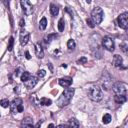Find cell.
<instances>
[{
  "label": "cell",
  "instance_id": "2e32d148",
  "mask_svg": "<svg viewBox=\"0 0 128 128\" xmlns=\"http://www.w3.org/2000/svg\"><path fill=\"white\" fill-rule=\"evenodd\" d=\"M114 99H115V101H116L117 103H120V104H122V103L126 102V100H127V97H126V95H115Z\"/></svg>",
  "mask_w": 128,
  "mask_h": 128
},
{
  "label": "cell",
  "instance_id": "ffe728a7",
  "mask_svg": "<svg viewBox=\"0 0 128 128\" xmlns=\"http://www.w3.org/2000/svg\"><path fill=\"white\" fill-rule=\"evenodd\" d=\"M64 27H65V21H64V18H60L59 21H58V30L61 32L64 30Z\"/></svg>",
  "mask_w": 128,
  "mask_h": 128
},
{
  "label": "cell",
  "instance_id": "5b68a950",
  "mask_svg": "<svg viewBox=\"0 0 128 128\" xmlns=\"http://www.w3.org/2000/svg\"><path fill=\"white\" fill-rule=\"evenodd\" d=\"M22 99L20 98H16L12 101V103L10 104V108H11V112L12 113H20V112H23L24 110V107H23V104H22Z\"/></svg>",
  "mask_w": 128,
  "mask_h": 128
},
{
  "label": "cell",
  "instance_id": "4316f807",
  "mask_svg": "<svg viewBox=\"0 0 128 128\" xmlns=\"http://www.w3.org/2000/svg\"><path fill=\"white\" fill-rule=\"evenodd\" d=\"M13 44H14V38H13V37H10V39H9V44H8V50H9V51H12Z\"/></svg>",
  "mask_w": 128,
  "mask_h": 128
},
{
  "label": "cell",
  "instance_id": "74e56055",
  "mask_svg": "<svg viewBox=\"0 0 128 128\" xmlns=\"http://www.w3.org/2000/svg\"><path fill=\"white\" fill-rule=\"evenodd\" d=\"M42 1H44V0H42Z\"/></svg>",
  "mask_w": 128,
  "mask_h": 128
},
{
  "label": "cell",
  "instance_id": "9a60e30c",
  "mask_svg": "<svg viewBox=\"0 0 128 128\" xmlns=\"http://www.w3.org/2000/svg\"><path fill=\"white\" fill-rule=\"evenodd\" d=\"M50 13L52 16H57L59 13V8L58 6H56L55 4H51L50 5Z\"/></svg>",
  "mask_w": 128,
  "mask_h": 128
},
{
  "label": "cell",
  "instance_id": "836d02e7",
  "mask_svg": "<svg viewBox=\"0 0 128 128\" xmlns=\"http://www.w3.org/2000/svg\"><path fill=\"white\" fill-rule=\"evenodd\" d=\"M41 123H42V121H39V122H38V123L35 125V127H39V126L41 125Z\"/></svg>",
  "mask_w": 128,
  "mask_h": 128
},
{
  "label": "cell",
  "instance_id": "d4e9b609",
  "mask_svg": "<svg viewBox=\"0 0 128 128\" xmlns=\"http://www.w3.org/2000/svg\"><path fill=\"white\" fill-rule=\"evenodd\" d=\"M0 105H1L2 107H4V108H7L8 106H10V102H9L8 99H2V100L0 101Z\"/></svg>",
  "mask_w": 128,
  "mask_h": 128
},
{
  "label": "cell",
  "instance_id": "6da1fadb",
  "mask_svg": "<svg viewBox=\"0 0 128 128\" xmlns=\"http://www.w3.org/2000/svg\"><path fill=\"white\" fill-rule=\"evenodd\" d=\"M74 92H75L74 88H70V86L69 87H66V89L63 91V93L61 94V96L57 100L58 106L59 107L67 106L70 103V101H71V99H72V97L74 95Z\"/></svg>",
  "mask_w": 128,
  "mask_h": 128
},
{
  "label": "cell",
  "instance_id": "e0dca14e",
  "mask_svg": "<svg viewBox=\"0 0 128 128\" xmlns=\"http://www.w3.org/2000/svg\"><path fill=\"white\" fill-rule=\"evenodd\" d=\"M46 27H47V19H46V17H43L39 22V29L40 30H45Z\"/></svg>",
  "mask_w": 128,
  "mask_h": 128
},
{
  "label": "cell",
  "instance_id": "ba28073f",
  "mask_svg": "<svg viewBox=\"0 0 128 128\" xmlns=\"http://www.w3.org/2000/svg\"><path fill=\"white\" fill-rule=\"evenodd\" d=\"M20 3H21V7H22V10H23L24 14L25 15H30L33 11V6L30 3V1L29 0H20Z\"/></svg>",
  "mask_w": 128,
  "mask_h": 128
},
{
  "label": "cell",
  "instance_id": "4dcf8cb0",
  "mask_svg": "<svg viewBox=\"0 0 128 128\" xmlns=\"http://www.w3.org/2000/svg\"><path fill=\"white\" fill-rule=\"evenodd\" d=\"M25 25V21H24V19L22 18L21 20H20V27H23Z\"/></svg>",
  "mask_w": 128,
  "mask_h": 128
},
{
  "label": "cell",
  "instance_id": "7a4b0ae2",
  "mask_svg": "<svg viewBox=\"0 0 128 128\" xmlns=\"http://www.w3.org/2000/svg\"><path fill=\"white\" fill-rule=\"evenodd\" d=\"M88 96L92 101L99 102L103 98V93H102V90L97 85H93L88 90Z\"/></svg>",
  "mask_w": 128,
  "mask_h": 128
},
{
  "label": "cell",
  "instance_id": "f1b7e54d",
  "mask_svg": "<svg viewBox=\"0 0 128 128\" xmlns=\"http://www.w3.org/2000/svg\"><path fill=\"white\" fill-rule=\"evenodd\" d=\"M45 74H46V71H45V70H43V69L38 71V77H40V78L44 77V76H45Z\"/></svg>",
  "mask_w": 128,
  "mask_h": 128
},
{
  "label": "cell",
  "instance_id": "4fadbf2b",
  "mask_svg": "<svg viewBox=\"0 0 128 128\" xmlns=\"http://www.w3.org/2000/svg\"><path fill=\"white\" fill-rule=\"evenodd\" d=\"M33 126V119L31 117H26L21 122V127H32Z\"/></svg>",
  "mask_w": 128,
  "mask_h": 128
},
{
  "label": "cell",
  "instance_id": "5bb4252c",
  "mask_svg": "<svg viewBox=\"0 0 128 128\" xmlns=\"http://www.w3.org/2000/svg\"><path fill=\"white\" fill-rule=\"evenodd\" d=\"M35 54L38 58H43L44 57V51H43L40 44H35Z\"/></svg>",
  "mask_w": 128,
  "mask_h": 128
},
{
  "label": "cell",
  "instance_id": "cb8c5ba5",
  "mask_svg": "<svg viewBox=\"0 0 128 128\" xmlns=\"http://www.w3.org/2000/svg\"><path fill=\"white\" fill-rule=\"evenodd\" d=\"M75 46H76L75 41H74L73 39H69V40H68V42H67V47L71 50V49H74V48H75Z\"/></svg>",
  "mask_w": 128,
  "mask_h": 128
},
{
  "label": "cell",
  "instance_id": "7c38bea8",
  "mask_svg": "<svg viewBox=\"0 0 128 128\" xmlns=\"http://www.w3.org/2000/svg\"><path fill=\"white\" fill-rule=\"evenodd\" d=\"M112 62H113V65L115 67H121L122 66V63H123V59H122V57L120 55L115 54L114 57H113V61Z\"/></svg>",
  "mask_w": 128,
  "mask_h": 128
},
{
  "label": "cell",
  "instance_id": "44dd1931",
  "mask_svg": "<svg viewBox=\"0 0 128 128\" xmlns=\"http://www.w3.org/2000/svg\"><path fill=\"white\" fill-rule=\"evenodd\" d=\"M111 115L110 114H104L103 115V117H102V122L104 123V124H108V123H110L111 122Z\"/></svg>",
  "mask_w": 128,
  "mask_h": 128
},
{
  "label": "cell",
  "instance_id": "d6986e66",
  "mask_svg": "<svg viewBox=\"0 0 128 128\" xmlns=\"http://www.w3.org/2000/svg\"><path fill=\"white\" fill-rule=\"evenodd\" d=\"M39 103H40L41 105H44V106H49V105H51L52 101H51L50 99H48V98H45V97H43V98H41V99H40Z\"/></svg>",
  "mask_w": 128,
  "mask_h": 128
},
{
  "label": "cell",
  "instance_id": "d590c367",
  "mask_svg": "<svg viewBox=\"0 0 128 128\" xmlns=\"http://www.w3.org/2000/svg\"><path fill=\"white\" fill-rule=\"evenodd\" d=\"M84 1H85L86 3H88V4H89V3H91V0H84Z\"/></svg>",
  "mask_w": 128,
  "mask_h": 128
},
{
  "label": "cell",
  "instance_id": "277c9868",
  "mask_svg": "<svg viewBox=\"0 0 128 128\" xmlns=\"http://www.w3.org/2000/svg\"><path fill=\"white\" fill-rule=\"evenodd\" d=\"M115 95H127V85L123 82H116L112 86Z\"/></svg>",
  "mask_w": 128,
  "mask_h": 128
},
{
  "label": "cell",
  "instance_id": "f546056e",
  "mask_svg": "<svg viewBox=\"0 0 128 128\" xmlns=\"http://www.w3.org/2000/svg\"><path fill=\"white\" fill-rule=\"evenodd\" d=\"M20 71H23V70H22V69H21V68H18V69H17V70H16V71H15V73H14V74H15V76H16V77H17V76H19V75H20V73H21V72H20Z\"/></svg>",
  "mask_w": 128,
  "mask_h": 128
},
{
  "label": "cell",
  "instance_id": "1f68e13d",
  "mask_svg": "<svg viewBox=\"0 0 128 128\" xmlns=\"http://www.w3.org/2000/svg\"><path fill=\"white\" fill-rule=\"evenodd\" d=\"M25 57H26L27 59H30V58H31V56H30V54H29L28 51H25Z\"/></svg>",
  "mask_w": 128,
  "mask_h": 128
},
{
  "label": "cell",
  "instance_id": "7402d4cb",
  "mask_svg": "<svg viewBox=\"0 0 128 128\" xmlns=\"http://www.w3.org/2000/svg\"><path fill=\"white\" fill-rule=\"evenodd\" d=\"M79 122L78 120H76L75 118H71L69 120V123H68V126H72V127H79Z\"/></svg>",
  "mask_w": 128,
  "mask_h": 128
},
{
  "label": "cell",
  "instance_id": "83f0119b",
  "mask_svg": "<svg viewBox=\"0 0 128 128\" xmlns=\"http://www.w3.org/2000/svg\"><path fill=\"white\" fill-rule=\"evenodd\" d=\"M86 62H87V58H86V57H84V56L77 60V63H78V64H85Z\"/></svg>",
  "mask_w": 128,
  "mask_h": 128
},
{
  "label": "cell",
  "instance_id": "3957f363",
  "mask_svg": "<svg viewBox=\"0 0 128 128\" xmlns=\"http://www.w3.org/2000/svg\"><path fill=\"white\" fill-rule=\"evenodd\" d=\"M103 16H104V13H103V10L102 8L100 7H95L92 11H91V19L94 21L95 24H100L103 20Z\"/></svg>",
  "mask_w": 128,
  "mask_h": 128
},
{
  "label": "cell",
  "instance_id": "9c48e42d",
  "mask_svg": "<svg viewBox=\"0 0 128 128\" xmlns=\"http://www.w3.org/2000/svg\"><path fill=\"white\" fill-rule=\"evenodd\" d=\"M19 38H20V44H21L22 46H24V45H26V44L28 43L29 38H30V34H29V32H27V31H21Z\"/></svg>",
  "mask_w": 128,
  "mask_h": 128
},
{
  "label": "cell",
  "instance_id": "603a6c76",
  "mask_svg": "<svg viewBox=\"0 0 128 128\" xmlns=\"http://www.w3.org/2000/svg\"><path fill=\"white\" fill-rule=\"evenodd\" d=\"M58 37V35L56 34V33H53V34H48L47 35V37H46V42H48V43H50L52 40H54L55 38H57Z\"/></svg>",
  "mask_w": 128,
  "mask_h": 128
},
{
  "label": "cell",
  "instance_id": "8fae6325",
  "mask_svg": "<svg viewBox=\"0 0 128 128\" xmlns=\"http://www.w3.org/2000/svg\"><path fill=\"white\" fill-rule=\"evenodd\" d=\"M58 83L60 86L66 88V87H69L71 84H72V78L71 77H63V78H60L58 80Z\"/></svg>",
  "mask_w": 128,
  "mask_h": 128
},
{
  "label": "cell",
  "instance_id": "8d00e7d4",
  "mask_svg": "<svg viewBox=\"0 0 128 128\" xmlns=\"http://www.w3.org/2000/svg\"><path fill=\"white\" fill-rule=\"evenodd\" d=\"M62 67H64V68H66V67H67V65H66V64H62Z\"/></svg>",
  "mask_w": 128,
  "mask_h": 128
},
{
  "label": "cell",
  "instance_id": "e575fe53",
  "mask_svg": "<svg viewBox=\"0 0 128 128\" xmlns=\"http://www.w3.org/2000/svg\"><path fill=\"white\" fill-rule=\"evenodd\" d=\"M48 65H49V68H50V70H51V71H52V70H53V68H52V65H51V64H50V63H49V64H48Z\"/></svg>",
  "mask_w": 128,
  "mask_h": 128
},
{
  "label": "cell",
  "instance_id": "d6a6232c",
  "mask_svg": "<svg viewBox=\"0 0 128 128\" xmlns=\"http://www.w3.org/2000/svg\"><path fill=\"white\" fill-rule=\"evenodd\" d=\"M9 2H10V0H5V3H6V6L9 8Z\"/></svg>",
  "mask_w": 128,
  "mask_h": 128
},
{
  "label": "cell",
  "instance_id": "484cf974",
  "mask_svg": "<svg viewBox=\"0 0 128 128\" xmlns=\"http://www.w3.org/2000/svg\"><path fill=\"white\" fill-rule=\"evenodd\" d=\"M86 23H87V25H88L90 28H94V27H95V23H94V21H93L91 18H87Z\"/></svg>",
  "mask_w": 128,
  "mask_h": 128
},
{
  "label": "cell",
  "instance_id": "8992f818",
  "mask_svg": "<svg viewBox=\"0 0 128 128\" xmlns=\"http://www.w3.org/2000/svg\"><path fill=\"white\" fill-rule=\"evenodd\" d=\"M118 26L122 29H127L128 27V13H122L118 16Z\"/></svg>",
  "mask_w": 128,
  "mask_h": 128
},
{
  "label": "cell",
  "instance_id": "ac0fdd59",
  "mask_svg": "<svg viewBox=\"0 0 128 128\" xmlns=\"http://www.w3.org/2000/svg\"><path fill=\"white\" fill-rule=\"evenodd\" d=\"M30 77H31V74H30L29 72L23 71V72H22V74H21V76H20V79H21V81H22V82H25V81H27Z\"/></svg>",
  "mask_w": 128,
  "mask_h": 128
},
{
  "label": "cell",
  "instance_id": "52a82bcc",
  "mask_svg": "<svg viewBox=\"0 0 128 128\" xmlns=\"http://www.w3.org/2000/svg\"><path fill=\"white\" fill-rule=\"evenodd\" d=\"M102 46L106 50H108L110 52L114 51V41H113V39L110 38V37H108V36H105L102 39Z\"/></svg>",
  "mask_w": 128,
  "mask_h": 128
},
{
  "label": "cell",
  "instance_id": "30bf717a",
  "mask_svg": "<svg viewBox=\"0 0 128 128\" xmlns=\"http://www.w3.org/2000/svg\"><path fill=\"white\" fill-rule=\"evenodd\" d=\"M37 82H38V78L31 75V77H30L27 81H25V82H23V83L25 84V86H26L28 89H31V88H33V87L37 84Z\"/></svg>",
  "mask_w": 128,
  "mask_h": 128
}]
</instances>
